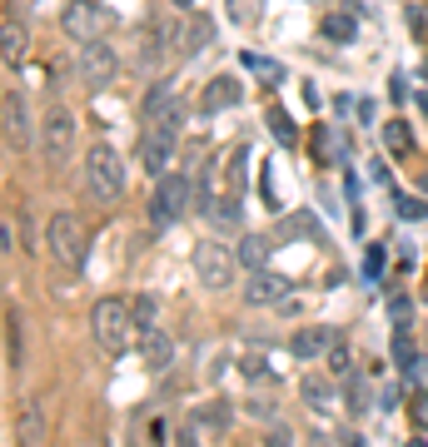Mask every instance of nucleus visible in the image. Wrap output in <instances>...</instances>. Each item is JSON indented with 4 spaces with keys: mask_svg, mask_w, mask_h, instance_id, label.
Instances as JSON below:
<instances>
[{
    "mask_svg": "<svg viewBox=\"0 0 428 447\" xmlns=\"http://www.w3.org/2000/svg\"><path fill=\"white\" fill-rule=\"evenodd\" d=\"M408 313H413V303H408L403 294H394V298H389V318H394V323H403Z\"/></svg>",
    "mask_w": 428,
    "mask_h": 447,
    "instance_id": "35",
    "label": "nucleus"
},
{
    "mask_svg": "<svg viewBox=\"0 0 428 447\" xmlns=\"http://www.w3.org/2000/svg\"><path fill=\"white\" fill-rule=\"evenodd\" d=\"M0 55H6V70H15L20 55H25V30H15L11 20H6V50H0Z\"/></svg>",
    "mask_w": 428,
    "mask_h": 447,
    "instance_id": "27",
    "label": "nucleus"
},
{
    "mask_svg": "<svg viewBox=\"0 0 428 447\" xmlns=\"http://www.w3.org/2000/svg\"><path fill=\"white\" fill-rule=\"evenodd\" d=\"M45 249H50V259L65 263V268H80L85 263V229H80V219L70 209H60V214L45 219Z\"/></svg>",
    "mask_w": 428,
    "mask_h": 447,
    "instance_id": "4",
    "label": "nucleus"
},
{
    "mask_svg": "<svg viewBox=\"0 0 428 447\" xmlns=\"http://www.w3.org/2000/svg\"><path fill=\"white\" fill-rule=\"evenodd\" d=\"M413 427H423V432H428V393H418V398H413Z\"/></svg>",
    "mask_w": 428,
    "mask_h": 447,
    "instance_id": "38",
    "label": "nucleus"
},
{
    "mask_svg": "<svg viewBox=\"0 0 428 447\" xmlns=\"http://www.w3.org/2000/svg\"><path fill=\"white\" fill-rule=\"evenodd\" d=\"M408 25L423 35V30H428V11H423V6H413V11H408Z\"/></svg>",
    "mask_w": 428,
    "mask_h": 447,
    "instance_id": "39",
    "label": "nucleus"
},
{
    "mask_svg": "<svg viewBox=\"0 0 428 447\" xmlns=\"http://www.w3.org/2000/svg\"><path fill=\"white\" fill-rule=\"evenodd\" d=\"M324 35H329V40H339V45H349V40H354V15H344V11L324 15Z\"/></svg>",
    "mask_w": 428,
    "mask_h": 447,
    "instance_id": "25",
    "label": "nucleus"
},
{
    "mask_svg": "<svg viewBox=\"0 0 428 447\" xmlns=\"http://www.w3.org/2000/svg\"><path fill=\"white\" fill-rule=\"evenodd\" d=\"M175 358V343H170V333L165 328H140V363L149 373H165Z\"/></svg>",
    "mask_w": 428,
    "mask_h": 447,
    "instance_id": "12",
    "label": "nucleus"
},
{
    "mask_svg": "<svg viewBox=\"0 0 428 447\" xmlns=\"http://www.w3.org/2000/svg\"><path fill=\"white\" fill-rule=\"evenodd\" d=\"M274 249H279V244H274L269 234H249V239L239 244V263H244V268H264Z\"/></svg>",
    "mask_w": 428,
    "mask_h": 447,
    "instance_id": "17",
    "label": "nucleus"
},
{
    "mask_svg": "<svg viewBox=\"0 0 428 447\" xmlns=\"http://www.w3.org/2000/svg\"><path fill=\"white\" fill-rule=\"evenodd\" d=\"M389 95H394V99H408V85H403V75H394V85H389Z\"/></svg>",
    "mask_w": 428,
    "mask_h": 447,
    "instance_id": "42",
    "label": "nucleus"
},
{
    "mask_svg": "<svg viewBox=\"0 0 428 447\" xmlns=\"http://www.w3.org/2000/svg\"><path fill=\"white\" fill-rule=\"evenodd\" d=\"M75 144V115L65 104H50L45 109V120H40V159L45 164H60Z\"/></svg>",
    "mask_w": 428,
    "mask_h": 447,
    "instance_id": "7",
    "label": "nucleus"
},
{
    "mask_svg": "<svg viewBox=\"0 0 428 447\" xmlns=\"http://www.w3.org/2000/svg\"><path fill=\"white\" fill-rule=\"evenodd\" d=\"M428 214V204L423 199H413V194H399V219H423Z\"/></svg>",
    "mask_w": 428,
    "mask_h": 447,
    "instance_id": "31",
    "label": "nucleus"
},
{
    "mask_svg": "<svg viewBox=\"0 0 428 447\" xmlns=\"http://www.w3.org/2000/svg\"><path fill=\"white\" fill-rule=\"evenodd\" d=\"M244 219V209H239V199H229L225 209H214V224H229V229H234V224Z\"/></svg>",
    "mask_w": 428,
    "mask_h": 447,
    "instance_id": "33",
    "label": "nucleus"
},
{
    "mask_svg": "<svg viewBox=\"0 0 428 447\" xmlns=\"http://www.w3.org/2000/svg\"><path fill=\"white\" fill-rule=\"evenodd\" d=\"M239 368H244L249 378H264V373H269V358H264V353H244V358H239Z\"/></svg>",
    "mask_w": 428,
    "mask_h": 447,
    "instance_id": "32",
    "label": "nucleus"
},
{
    "mask_svg": "<svg viewBox=\"0 0 428 447\" xmlns=\"http://www.w3.org/2000/svg\"><path fill=\"white\" fill-rule=\"evenodd\" d=\"M135 303H125V298H100L95 308H90V333H95V343L110 353V358H120V353H130V338H135Z\"/></svg>",
    "mask_w": 428,
    "mask_h": 447,
    "instance_id": "2",
    "label": "nucleus"
},
{
    "mask_svg": "<svg viewBox=\"0 0 428 447\" xmlns=\"http://www.w3.org/2000/svg\"><path fill=\"white\" fill-rule=\"evenodd\" d=\"M244 70H254L259 80H274V85L284 80V65L279 60H264V55H254V50H244Z\"/></svg>",
    "mask_w": 428,
    "mask_h": 447,
    "instance_id": "23",
    "label": "nucleus"
},
{
    "mask_svg": "<svg viewBox=\"0 0 428 447\" xmlns=\"http://www.w3.org/2000/svg\"><path fill=\"white\" fill-rule=\"evenodd\" d=\"M35 139V130H30V109H25V99L15 95V90H6V149L15 154V149H25Z\"/></svg>",
    "mask_w": 428,
    "mask_h": 447,
    "instance_id": "10",
    "label": "nucleus"
},
{
    "mask_svg": "<svg viewBox=\"0 0 428 447\" xmlns=\"http://www.w3.org/2000/svg\"><path fill=\"white\" fill-rule=\"evenodd\" d=\"M329 373H334V378H349V353H344V348L329 353Z\"/></svg>",
    "mask_w": 428,
    "mask_h": 447,
    "instance_id": "37",
    "label": "nucleus"
},
{
    "mask_svg": "<svg viewBox=\"0 0 428 447\" xmlns=\"http://www.w3.org/2000/svg\"><path fill=\"white\" fill-rule=\"evenodd\" d=\"M209 35H214V20H209V15H194V20H189V35H185V50L199 55V50L209 45Z\"/></svg>",
    "mask_w": 428,
    "mask_h": 447,
    "instance_id": "24",
    "label": "nucleus"
},
{
    "mask_svg": "<svg viewBox=\"0 0 428 447\" xmlns=\"http://www.w3.org/2000/svg\"><path fill=\"white\" fill-rule=\"evenodd\" d=\"M175 6H180V11H189V6H194V0H175Z\"/></svg>",
    "mask_w": 428,
    "mask_h": 447,
    "instance_id": "44",
    "label": "nucleus"
},
{
    "mask_svg": "<svg viewBox=\"0 0 428 447\" xmlns=\"http://www.w3.org/2000/svg\"><path fill=\"white\" fill-rule=\"evenodd\" d=\"M384 144H389L394 154H408V149H413V135H408V125H403V120H389V125H384Z\"/></svg>",
    "mask_w": 428,
    "mask_h": 447,
    "instance_id": "26",
    "label": "nucleus"
},
{
    "mask_svg": "<svg viewBox=\"0 0 428 447\" xmlns=\"http://www.w3.org/2000/svg\"><path fill=\"white\" fill-rule=\"evenodd\" d=\"M170 104H175V80H154V85L145 90V99H140V115L154 120L159 109H170Z\"/></svg>",
    "mask_w": 428,
    "mask_h": 447,
    "instance_id": "18",
    "label": "nucleus"
},
{
    "mask_svg": "<svg viewBox=\"0 0 428 447\" xmlns=\"http://www.w3.org/2000/svg\"><path fill=\"white\" fill-rule=\"evenodd\" d=\"M418 109H423V115H428V95H418Z\"/></svg>",
    "mask_w": 428,
    "mask_h": 447,
    "instance_id": "43",
    "label": "nucleus"
},
{
    "mask_svg": "<svg viewBox=\"0 0 428 447\" xmlns=\"http://www.w3.org/2000/svg\"><path fill=\"white\" fill-rule=\"evenodd\" d=\"M314 154H319V164H334V144H329V130L324 125L314 130Z\"/></svg>",
    "mask_w": 428,
    "mask_h": 447,
    "instance_id": "30",
    "label": "nucleus"
},
{
    "mask_svg": "<svg viewBox=\"0 0 428 447\" xmlns=\"http://www.w3.org/2000/svg\"><path fill=\"white\" fill-rule=\"evenodd\" d=\"M75 70H80V85H90V90H105L115 80V50L105 45L100 35L95 40H85L80 45V60H75Z\"/></svg>",
    "mask_w": 428,
    "mask_h": 447,
    "instance_id": "8",
    "label": "nucleus"
},
{
    "mask_svg": "<svg viewBox=\"0 0 428 447\" xmlns=\"http://www.w3.org/2000/svg\"><path fill=\"white\" fill-rule=\"evenodd\" d=\"M299 387H304V398H309L314 413H329V408H334V387H329L324 378H304Z\"/></svg>",
    "mask_w": 428,
    "mask_h": 447,
    "instance_id": "20",
    "label": "nucleus"
},
{
    "mask_svg": "<svg viewBox=\"0 0 428 447\" xmlns=\"http://www.w3.org/2000/svg\"><path fill=\"white\" fill-rule=\"evenodd\" d=\"M334 348V328L329 323H314V328H299L294 338H289V353L299 358V363H314L319 353H329Z\"/></svg>",
    "mask_w": 428,
    "mask_h": 447,
    "instance_id": "13",
    "label": "nucleus"
},
{
    "mask_svg": "<svg viewBox=\"0 0 428 447\" xmlns=\"http://www.w3.org/2000/svg\"><path fill=\"white\" fill-rule=\"evenodd\" d=\"M194 422H199V427H209V432H225V427H229V403L220 398V403L194 408Z\"/></svg>",
    "mask_w": 428,
    "mask_h": 447,
    "instance_id": "21",
    "label": "nucleus"
},
{
    "mask_svg": "<svg viewBox=\"0 0 428 447\" xmlns=\"http://www.w3.org/2000/svg\"><path fill=\"white\" fill-rule=\"evenodd\" d=\"M80 184H85V194H90L95 204H115V199L125 194V164H120V154H115L110 144H95V149L85 154Z\"/></svg>",
    "mask_w": 428,
    "mask_h": 447,
    "instance_id": "3",
    "label": "nucleus"
},
{
    "mask_svg": "<svg viewBox=\"0 0 428 447\" xmlns=\"http://www.w3.org/2000/svg\"><path fill=\"white\" fill-rule=\"evenodd\" d=\"M135 323L140 328H154V298H135Z\"/></svg>",
    "mask_w": 428,
    "mask_h": 447,
    "instance_id": "34",
    "label": "nucleus"
},
{
    "mask_svg": "<svg viewBox=\"0 0 428 447\" xmlns=\"http://www.w3.org/2000/svg\"><path fill=\"white\" fill-rule=\"evenodd\" d=\"M15 437L20 442H45V418H40V403H20V422H15Z\"/></svg>",
    "mask_w": 428,
    "mask_h": 447,
    "instance_id": "19",
    "label": "nucleus"
},
{
    "mask_svg": "<svg viewBox=\"0 0 428 447\" xmlns=\"http://www.w3.org/2000/svg\"><path fill=\"white\" fill-rule=\"evenodd\" d=\"M229 15H234L239 25H249V20H254V0H229Z\"/></svg>",
    "mask_w": 428,
    "mask_h": 447,
    "instance_id": "36",
    "label": "nucleus"
},
{
    "mask_svg": "<svg viewBox=\"0 0 428 447\" xmlns=\"http://www.w3.org/2000/svg\"><path fill=\"white\" fill-rule=\"evenodd\" d=\"M384 263H389L384 244H368V259H363V278H368V284H379V273H384Z\"/></svg>",
    "mask_w": 428,
    "mask_h": 447,
    "instance_id": "29",
    "label": "nucleus"
},
{
    "mask_svg": "<svg viewBox=\"0 0 428 447\" xmlns=\"http://www.w3.org/2000/svg\"><path fill=\"white\" fill-rule=\"evenodd\" d=\"M344 408H349L354 418H363V413L373 408V403H368V383H363V378H349V403H344Z\"/></svg>",
    "mask_w": 428,
    "mask_h": 447,
    "instance_id": "28",
    "label": "nucleus"
},
{
    "mask_svg": "<svg viewBox=\"0 0 428 447\" xmlns=\"http://www.w3.org/2000/svg\"><path fill=\"white\" fill-rule=\"evenodd\" d=\"M269 135H274L284 149H294V144H299V130H294V120H289V109H279V104L269 109Z\"/></svg>",
    "mask_w": 428,
    "mask_h": 447,
    "instance_id": "22",
    "label": "nucleus"
},
{
    "mask_svg": "<svg viewBox=\"0 0 428 447\" xmlns=\"http://www.w3.org/2000/svg\"><path fill=\"white\" fill-rule=\"evenodd\" d=\"M289 278L284 273H269V268H249V289H244V298L249 303H284L289 298Z\"/></svg>",
    "mask_w": 428,
    "mask_h": 447,
    "instance_id": "11",
    "label": "nucleus"
},
{
    "mask_svg": "<svg viewBox=\"0 0 428 447\" xmlns=\"http://www.w3.org/2000/svg\"><path fill=\"white\" fill-rule=\"evenodd\" d=\"M100 20H105V15H100L95 0H70V6L60 11V30H65L70 40H80V45L100 35Z\"/></svg>",
    "mask_w": 428,
    "mask_h": 447,
    "instance_id": "9",
    "label": "nucleus"
},
{
    "mask_svg": "<svg viewBox=\"0 0 428 447\" xmlns=\"http://www.w3.org/2000/svg\"><path fill=\"white\" fill-rule=\"evenodd\" d=\"M11 249H15V229L6 224V229H0V254H11Z\"/></svg>",
    "mask_w": 428,
    "mask_h": 447,
    "instance_id": "41",
    "label": "nucleus"
},
{
    "mask_svg": "<svg viewBox=\"0 0 428 447\" xmlns=\"http://www.w3.org/2000/svg\"><path fill=\"white\" fill-rule=\"evenodd\" d=\"M379 408H384V413H394V408H399V387H394V383L384 387V403H379Z\"/></svg>",
    "mask_w": 428,
    "mask_h": 447,
    "instance_id": "40",
    "label": "nucleus"
},
{
    "mask_svg": "<svg viewBox=\"0 0 428 447\" xmlns=\"http://www.w3.org/2000/svg\"><path fill=\"white\" fill-rule=\"evenodd\" d=\"M185 204H189V179L185 174H159L154 199H149V224L154 229H170V224L185 219Z\"/></svg>",
    "mask_w": 428,
    "mask_h": 447,
    "instance_id": "6",
    "label": "nucleus"
},
{
    "mask_svg": "<svg viewBox=\"0 0 428 447\" xmlns=\"http://www.w3.org/2000/svg\"><path fill=\"white\" fill-rule=\"evenodd\" d=\"M6 368L11 373L25 368V318L15 303H6Z\"/></svg>",
    "mask_w": 428,
    "mask_h": 447,
    "instance_id": "15",
    "label": "nucleus"
},
{
    "mask_svg": "<svg viewBox=\"0 0 428 447\" xmlns=\"http://www.w3.org/2000/svg\"><path fill=\"white\" fill-rule=\"evenodd\" d=\"M234 263H239V254L225 239H199L194 244V278L204 289H229L234 284Z\"/></svg>",
    "mask_w": 428,
    "mask_h": 447,
    "instance_id": "5",
    "label": "nucleus"
},
{
    "mask_svg": "<svg viewBox=\"0 0 428 447\" xmlns=\"http://www.w3.org/2000/svg\"><path fill=\"white\" fill-rule=\"evenodd\" d=\"M180 130H185V104H180V99H175L170 109H159L154 120H145V135H140V170H145V174H154V179L170 174Z\"/></svg>",
    "mask_w": 428,
    "mask_h": 447,
    "instance_id": "1",
    "label": "nucleus"
},
{
    "mask_svg": "<svg viewBox=\"0 0 428 447\" xmlns=\"http://www.w3.org/2000/svg\"><path fill=\"white\" fill-rule=\"evenodd\" d=\"M239 99H244V85L234 75H214L209 90H204V99H199V109H204V115H220V109H229Z\"/></svg>",
    "mask_w": 428,
    "mask_h": 447,
    "instance_id": "14",
    "label": "nucleus"
},
{
    "mask_svg": "<svg viewBox=\"0 0 428 447\" xmlns=\"http://www.w3.org/2000/svg\"><path fill=\"white\" fill-rule=\"evenodd\" d=\"M244 184H249V144H234L229 159H225V189H229V199H244Z\"/></svg>",
    "mask_w": 428,
    "mask_h": 447,
    "instance_id": "16",
    "label": "nucleus"
}]
</instances>
